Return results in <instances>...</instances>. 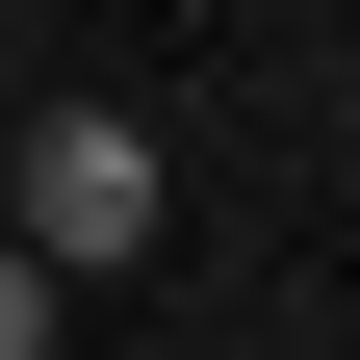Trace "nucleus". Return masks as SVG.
Instances as JSON below:
<instances>
[{
	"mask_svg": "<svg viewBox=\"0 0 360 360\" xmlns=\"http://www.w3.org/2000/svg\"><path fill=\"white\" fill-rule=\"evenodd\" d=\"M155 232H180V180H155L129 103H52V129H26V257H52V283H129Z\"/></svg>",
	"mask_w": 360,
	"mask_h": 360,
	"instance_id": "nucleus-1",
	"label": "nucleus"
},
{
	"mask_svg": "<svg viewBox=\"0 0 360 360\" xmlns=\"http://www.w3.org/2000/svg\"><path fill=\"white\" fill-rule=\"evenodd\" d=\"M0 360H52V257H26V232H0Z\"/></svg>",
	"mask_w": 360,
	"mask_h": 360,
	"instance_id": "nucleus-2",
	"label": "nucleus"
}]
</instances>
